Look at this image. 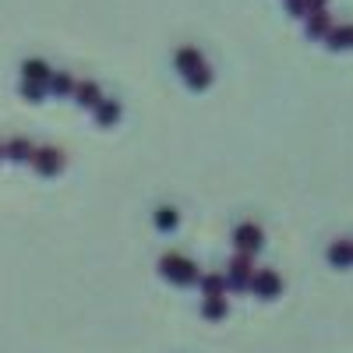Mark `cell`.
<instances>
[{
	"instance_id": "52a82bcc",
	"label": "cell",
	"mask_w": 353,
	"mask_h": 353,
	"mask_svg": "<svg viewBox=\"0 0 353 353\" xmlns=\"http://www.w3.org/2000/svg\"><path fill=\"white\" fill-rule=\"evenodd\" d=\"M21 92H25L28 99H39V96L46 92V85H39V81H21Z\"/></svg>"
},
{
	"instance_id": "277c9868",
	"label": "cell",
	"mask_w": 353,
	"mask_h": 353,
	"mask_svg": "<svg viewBox=\"0 0 353 353\" xmlns=\"http://www.w3.org/2000/svg\"><path fill=\"white\" fill-rule=\"evenodd\" d=\"M78 99H81L85 106H96V103H99L96 85H92V81H81V85H78Z\"/></svg>"
},
{
	"instance_id": "8992f818",
	"label": "cell",
	"mask_w": 353,
	"mask_h": 353,
	"mask_svg": "<svg viewBox=\"0 0 353 353\" xmlns=\"http://www.w3.org/2000/svg\"><path fill=\"white\" fill-rule=\"evenodd\" d=\"M96 117H99V121H106V124H110L113 117H117V106H113L110 99H99V103H96Z\"/></svg>"
},
{
	"instance_id": "6da1fadb",
	"label": "cell",
	"mask_w": 353,
	"mask_h": 353,
	"mask_svg": "<svg viewBox=\"0 0 353 353\" xmlns=\"http://www.w3.org/2000/svg\"><path fill=\"white\" fill-rule=\"evenodd\" d=\"M32 163H36L39 173H57V170L64 166V156H61V149L46 145V149H36V152H32Z\"/></svg>"
},
{
	"instance_id": "5b68a950",
	"label": "cell",
	"mask_w": 353,
	"mask_h": 353,
	"mask_svg": "<svg viewBox=\"0 0 353 353\" xmlns=\"http://www.w3.org/2000/svg\"><path fill=\"white\" fill-rule=\"evenodd\" d=\"M50 85H53V92H61V96H64V92H71V88H74V81H71V78H68L64 71H57V74L50 78Z\"/></svg>"
},
{
	"instance_id": "7a4b0ae2",
	"label": "cell",
	"mask_w": 353,
	"mask_h": 353,
	"mask_svg": "<svg viewBox=\"0 0 353 353\" xmlns=\"http://www.w3.org/2000/svg\"><path fill=\"white\" fill-rule=\"evenodd\" d=\"M21 74H25V81H39V85H46L53 78L50 64L46 61H36V57H28V61L21 64Z\"/></svg>"
},
{
	"instance_id": "3957f363",
	"label": "cell",
	"mask_w": 353,
	"mask_h": 353,
	"mask_svg": "<svg viewBox=\"0 0 353 353\" xmlns=\"http://www.w3.org/2000/svg\"><path fill=\"white\" fill-rule=\"evenodd\" d=\"M32 145H28V138H11L8 145H4V156H11V159H32Z\"/></svg>"
},
{
	"instance_id": "ba28073f",
	"label": "cell",
	"mask_w": 353,
	"mask_h": 353,
	"mask_svg": "<svg viewBox=\"0 0 353 353\" xmlns=\"http://www.w3.org/2000/svg\"><path fill=\"white\" fill-rule=\"evenodd\" d=\"M0 156H4V145H0Z\"/></svg>"
}]
</instances>
